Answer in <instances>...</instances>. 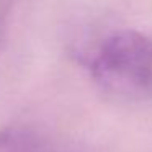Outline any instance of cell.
I'll use <instances>...</instances> for the list:
<instances>
[{
    "instance_id": "cell-2",
    "label": "cell",
    "mask_w": 152,
    "mask_h": 152,
    "mask_svg": "<svg viewBox=\"0 0 152 152\" xmlns=\"http://www.w3.org/2000/svg\"><path fill=\"white\" fill-rule=\"evenodd\" d=\"M39 139L28 129H8L0 136V152H39Z\"/></svg>"
},
{
    "instance_id": "cell-1",
    "label": "cell",
    "mask_w": 152,
    "mask_h": 152,
    "mask_svg": "<svg viewBox=\"0 0 152 152\" xmlns=\"http://www.w3.org/2000/svg\"><path fill=\"white\" fill-rule=\"evenodd\" d=\"M90 72L98 88L113 100H152V38L131 30L111 34L95 51Z\"/></svg>"
}]
</instances>
